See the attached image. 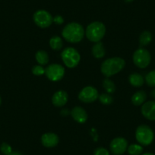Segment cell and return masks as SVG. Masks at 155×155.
<instances>
[{"label": "cell", "mask_w": 155, "mask_h": 155, "mask_svg": "<svg viewBox=\"0 0 155 155\" xmlns=\"http://www.w3.org/2000/svg\"><path fill=\"white\" fill-rule=\"evenodd\" d=\"M135 138L139 144L147 146L151 144L154 138V135L153 130L148 126L141 125L137 128Z\"/></svg>", "instance_id": "4"}, {"label": "cell", "mask_w": 155, "mask_h": 155, "mask_svg": "<svg viewBox=\"0 0 155 155\" xmlns=\"http://www.w3.org/2000/svg\"><path fill=\"white\" fill-rule=\"evenodd\" d=\"M151 59L148 50L144 48L137 50L133 54V62L137 67L140 68H147L149 65Z\"/></svg>", "instance_id": "6"}, {"label": "cell", "mask_w": 155, "mask_h": 155, "mask_svg": "<svg viewBox=\"0 0 155 155\" xmlns=\"http://www.w3.org/2000/svg\"><path fill=\"white\" fill-rule=\"evenodd\" d=\"M152 41V34L149 31H143L139 37L140 47L147 46Z\"/></svg>", "instance_id": "18"}, {"label": "cell", "mask_w": 155, "mask_h": 155, "mask_svg": "<svg viewBox=\"0 0 155 155\" xmlns=\"http://www.w3.org/2000/svg\"><path fill=\"white\" fill-rule=\"evenodd\" d=\"M106 33L105 25L99 21L92 22L86 28V36L90 41L97 43L102 40Z\"/></svg>", "instance_id": "3"}, {"label": "cell", "mask_w": 155, "mask_h": 155, "mask_svg": "<svg viewBox=\"0 0 155 155\" xmlns=\"http://www.w3.org/2000/svg\"><path fill=\"white\" fill-rule=\"evenodd\" d=\"M94 155H110L108 150L104 147H98L94 152Z\"/></svg>", "instance_id": "27"}, {"label": "cell", "mask_w": 155, "mask_h": 155, "mask_svg": "<svg viewBox=\"0 0 155 155\" xmlns=\"http://www.w3.org/2000/svg\"><path fill=\"white\" fill-rule=\"evenodd\" d=\"M103 86H104V89L108 94H113L116 90V86H115L114 83L109 78H105L104 80Z\"/></svg>", "instance_id": "21"}, {"label": "cell", "mask_w": 155, "mask_h": 155, "mask_svg": "<svg viewBox=\"0 0 155 155\" xmlns=\"http://www.w3.org/2000/svg\"><path fill=\"white\" fill-rule=\"evenodd\" d=\"M68 101V94L64 91H59L53 94L52 97V102L54 106L57 107H62L65 105Z\"/></svg>", "instance_id": "14"}, {"label": "cell", "mask_w": 155, "mask_h": 155, "mask_svg": "<svg viewBox=\"0 0 155 155\" xmlns=\"http://www.w3.org/2000/svg\"><path fill=\"white\" fill-rule=\"evenodd\" d=\"M41 142L45 147H53L59 143V137L57 135L52 132L45 133L41 137Z\"/></svg>", "instance_id": "12"}, {"label": "cell", "mask_w": 155, "mask_h": 155, "mask_svg": "<svg viewBox=\"0 0 155 155\" xmlns=\"http://www.w3.org/2000/svg\"><path fill=\"white\" fill-rule=\"evenodd\" d=\"M147 98V94L144 91H139L134 94L132 97V102L134 105L140 106L144 103Z\"/></svg>", "instance_id": "16"}, {"label": "cell", "mask_w": 155, "mask_h": 155, "mask_svg": "<svg viewBox=\"0 0 155 155\" xmlns=\"http://www.w3.org/2000/svg\"><path fill=\"white\" fill-rule=\"evenodd\" d=\"M128 142L123 138H116L110 143V150L114 155H121L127 149Z\"/></svg>", "instance_id": "10"}, {"label": "cell", "mask_w": 155, "mask_h": 155, "mask_svg": "<svg viewBox=\"0 0 155 155\" xmlns=\"http://www.w3.org/2000/svg\"><path fill=\"white\" fill-rule=\"evenodd\" d=\"M145 81L150 87H155V70H153L146 74Z\"/></svg>", "instance_id": "23"}, {"label": "cell", "mask_w": 155, "mask_h": 155, "mask_svg": "<svg viewBox=\"0 0 155 155\" xmlns=\"http://www.w3.org/2000/svg\"><path fill=\"white\" fill-rule=\"evenodd\" d=\"M36 60L41 65H44L47 64L49 62V56L48 54L44 50H39L37 53H36Z\"/></svg>", "instance_id": "19"}, {"label": "cell", "mask_w": 155, "mask_h": 155, "mask_svg": "<svg viewBox=\"0 0 155 155\" xmlns=\"http://www.w3.org/2000/svg\"><path fill=\"white\" fill-rule=\"evenodd\" d=\"M72 118L78 123H84L87 120V114L81 107H75L71 111Z\"/></svg>", "instance_id": "13"}, {"label": "cell", "mask_w": 155, "mask_h": 155, "mask_svg": "<svg viewBox=\"0 0 155 155\" xmlns=\"http://www.w3.org/2000/svg\"><path fill=\"white\" fill-rule=\"evenodd\" d=\"M8 155H22L21 153H20V152H18V151H12V152L11 153H10V154H8Z\"/></svg>", "instance_id": "29"}, {"label": "cell", "mask_w": 155, "mask_h": 155, "mask_svg": "<svg viewBox=\"0 0 155 155\" xmlns=\"http://www.w3.org/2000/svg\"><path fill=\"white\" fill-rule=\"evenodd\" d=\"M50 45L53 50H59L60 49H62V46H63V43H62L61 37H58V36H55V37H53L50 39Z\"/></svg>", "instance_id": "20"}, {"label": "cell", "mask_w": 155, "mask_h": 155, "mask_svg": "<svg viewBox=\"0 0 155 155\" xmlns=\"http://www.w3.org/2000/svg\"><path fill=\"white\" fill-rule=\"evenodd\" d=\"M129 83L132 84L134 87H141L144 84V79L143 76L141 74H138V73H132L129 75Z\"/></svg>", "instance_id": "15"}, {"label": "cell", "mask_w": 155, "mask_h": 155, "mask_svg": "<svg viewBox=\"0 0 155 155\" xmlns=\"http://www.w3.org/2000/svg\"><path fill=\"white\" fill-rule=\"evenodd\" d=\"M143 151V147L139 144H131L128 147V152L130 155H140Z\"/></svg>", "instance_id": "22"}, {"label": "cell", "mask_w": 155, "mask_h": 155, "mask_svg": "<svg viewBox=\"0 0 155 155\" xmlns=\"http://www.w3.org/2000/svg\"><path fill=\"white\" fill-rule=\"evenodd\" d=\"M92 54L97 59H101L105 56V49L104 44L101 42H97L94 45L92 48Z\"/></svg>", "instance_id": "17"}, {"label": "cell", "mask_w": 155, "mask_h": 155, "mask_svg": "<svg viewBox=\"0 0 155 155\" xmlns=\"http://www.w3.org/2000/svg\"><path fill=\"white\" fill-rule=\"evenodd\" d=\"M34 21L41 28L50 27L53 21V16L45 10H38L34 15Z\"/></svg>", "instance_id": "7"}, {"label": "cell", "mask_w": 155, "mask_h": 155, "mask_svg": "<svg viewBox=\"0 0 155 155\" xmlns=\"http://www.w3.org/2000/svg\"><path fill=\"white\" fill-rule=\"evenodd\" d=\"M61 113H62V116H67V115L68 114V110H63L62 112H61Z\"/></svg>", "instance_id": "30"}, {"label": "cell", "mask_w": 155, "mask_h": 155, "mask_svg": "<svg viewBox=\"0 0 155 155\" xmlns=\"http://www.w3.org/2000/svg\"><path fill=\"white\" fill-rule=\"evenodd\" d=\"M53 22L56 24V25H62L64 22V19L62 16L56 15L53 18Z\"/></svg>", "instance_id": "28"}, {"label": "cell", "mask_w": 155, "mask_h": 155, "mask_svg": "<svg viewBox=\"0 0 155 155\" xmlns=\"http://www.w3.org/2000/svg\"><path fill=\"white\" fill-rule=\"evenodd\" d=\"M0 150H1L2 153L5 155H8L12 152V147L7 143H2V145L0 146Z\"/></svg>", "instance_id": "26"}, {"label": "cell", "mask_w": 155, "mask_h": 155, "mask_svg": "<svg viewBox=\"0 0 155 155\" xmlns=\"http://www.w3.org/2000/svg\"><path fill=\"white\" fill-rule=\"evenodd\" d=\"M124 59L120 57H113L106 59L101 65V72L109 78L120 72L125 66Z\"/></svg>", "instance_id": "2"}, {"label": "cell", "mask_w": 155, "mask_h": 155, "mask_svg": "<svg viewBox=\"0 0 155 155\" xmlns=\"http://www.w3.org/2000/svg\"><path fill=\"white\" fill-rule=\"evenodd\" d=\"M62 35L68 42L72 43V44L78 43L84 37V28L79 24L71 22L65 25V28L62 30Z\"/></svg>", "instance_id": "1"}, {"label": "cell", "mask_w": 155, "mask_h": 155, "mask_svg": "<svg viewBox=\"0 0 155 155\" xmlns=\"http://www.w3.org/2000/svg\"><path fill=\"white\" fill-rule=\"evenodd\" d=\"M45 74L50 81H58L63 78L65 69L59 64H52L45 68Z\"/></svg>", "instance_id": "8"}, {"label": "cell", "mask_w": 155, "mask_h": 155, "mask_svg": "<svg viewBox=\"0 0 155 155\" xmlns=\"http://www.w3.org/2000/svg\"><path fill=\"white\" fill-rule=\"evenodd\" d=\"M32 73L35 75H42L45 74V68L42 65H34L32 68Z\"/></svg>", "instance_id": "25"}, {"label": "cell", "mask_w": 155, "mask_h": 155, "mask_svg": "<svg viewBox=\"0 0 155 155\" xmlns=\"http://www.w3.org/2000/svg\"><path fill=\"white\" fill-rule=\"evenodd\" d=\"M0 104H1V98H0Z\"/></svg>", "instance_id": "34"}, {"label": "cell", "mask_w": 155, "mask_h": 155, "mask_svg": "<svg viewBox=\"0 0 155 155\" xmlns=\"http://www.w3.org/2000/svg\"><path fill=\"white\" fill-rule=\"evenodd\" d=\"M99 98V101L101 104H105V105H109V104H111L113 103V97H112L111 95L107 94H102L99 95L98 97Z\"/></svg>", "instance_id": "24"}, {"label": "cell", "mask_w": 155, "mask_h": 155, "mask_svg": "<svg viewBox=\"0 0 155 155\" xmlns=\"http://www.w3.org/2000/svg\"><path fill=\"white\" fill-rule=\"evenodd\" d=\"M124 1L126 2H133L134 0H124Z\"/></svg>", "instance_id": "33"}, {"label": "cell", "mask_w": 155, "mask_h": 155, "mask_svg": "<svg viewBox=\"0 0 155 155\" xmlns=\"http://www.w3.org/2000/svg\"><path fill=\"white\" fill-rule=\"evenodd\" d=\"M99 97L98 91L95 87L87 86L84 87L78 94V98L84 103H92L96 101Z\"/></svg>", "instance_id": "9"}, {"label": "cell", "mask_w": 155, "mask_h": 155, "mask_svg": "<svg viewBox=\"0 0 155 155\" xmlns=\"http://www.w3.org/2000/svg\"><path fill=\"white\" fill-rule=\"evenodd\" d=\"M141 113L147 120H155V101H148L143 104L141 107Z\"/></svg>", "instance_id": "11"}, {"label": "cell", "mask_w": 155, "mask_h": 155, "mask_svg": "<svg viewBox=\"0 0 155 155\" xmlns=\"http://www.w3.org/2000/svg\"><path fill=\"white\" fill-rule=\"evenodd\" d=\"M61 57L64 64L70 68L77 66L81 59L79 53L72 47H68L65 49L61 53Z\"/></svg>", "instance_id": "5"}, {"label": "cell", "mask_w": 155, "mask_h": 155, "mask_svg": "<svg viewBox=\"0 0 155 155\" xmlns=\"http://www.w3.org/2000/svg\"><path fill=\"white\" fill-rule=\"evenodd\" d=\"M150 96L155 99V89H153V90L151 91V92H150Z\"/></svg>", "instance_id": "31"}, {"label": "cell", "mask_w": 155, "mask_h": 155, "mask_svg": "<svg viewBox=\"0 0 155 155\" xmlns=\"http://www.w3.org/2000/svg\"><path fill=\"white\" fill-rule=\"evenodd\" d=\"M142 155H155V154H153V153H143Z\"/></svg>", "instance_id": "32"}]
</instances>
